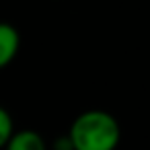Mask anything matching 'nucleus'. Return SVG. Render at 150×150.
Returning a JSON list of instances; mask_svg holds the SVG:
<instances>
[{"mask_svg": "<svg viewBox=\"0 0 150 150\" xmlns=\"http://www.w3.org/2000/svg\"><path fill=\"white\" fill-rule=\"evenodd\" d=\"M66 138L72 150H117L121 127L109 111L88 109L72 121Z\"/></svg>", "mask_w": 150, "mask_h": 150, "instance_id": "obj_1", "label": "nucleus"}, {"mask_svg": "<svg viewBox=\"0 0 150 150\" xmlns=\"http://www.w3.org/2000/svg\"><path fill=\"white\" fill-rule=\"evenodd\" d=\"M21 50V33L11 23H0V70L6 68Z\"/></svg>", "mask_w": 150, "mask_h": 150, "instance_id": "obj_2", "label": "nucleus"}, {"mask_svg": "<svg viewBox=\"0 0 150 150\" xmlns=\"http://www.w3.org/2000/svg\"><path fill=\"white\" fill-rule=\"evenodd\" d=\"M4 150H47V144L43 136L35 129H15Z\"/></svg>", "mask_w": 150, "mask_h": 150, "instance_id": "obj_3", "label": "nucleus"}, {"mask_svg": "<svg viewBox=\"0 0 150 150\" xmlns=\"http://www.w3.org/2000/svg\"><path fill=\"white\" fill-rule=\"evenodd\" d=\"M13 134H15V121H13L11 113L0 105V150H4V146Z\"/></svg>", "mask_w": 150, "mask_h": 150, "instance_id": "obj_4", "label": "nucleus"}, {"mask_svg": "<svg viewBox=\"0 0 150 150\" xmlns=\"http://www.w3.org/2000/svg\"><path fill=\"white\" fill-rule=\"evenodd\" d=\"M54 150H72V146H70L68 138H66V136H62V138H58V140H56Z\"/></svg>", "mask_w": 150, "mask_h": 150, "instance_id": "obj_5", "label": "nucleus"}]
</instances>
